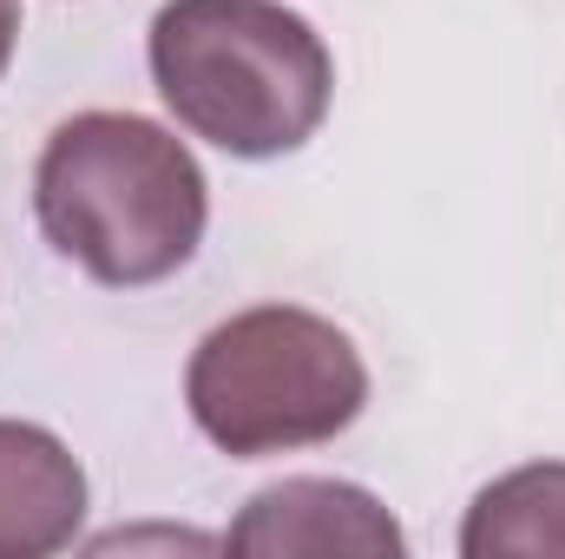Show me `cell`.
<instances>
[{
  "instance_id": "6da1fadb",
  "label": "cell",
  "mask_w": 565,
  "mask_h": 559,
  "mask_svg": "<svg viewBox=\"0 0 565 559\" xmlns=\"http://www.w3.org/2000/svg\"><path fill=\"white\" fill-rule=\"evenodd\" d=\"M33 211L46 244L93 283L145 289L191 264L211 198L198 158L164 126L132 113H79L40 151Z\"/></svg>"
},
{
  "instance_id": "7a4b0ae2",
  "label": "cell",
  "mask_w": 565,
  "mask_h": 559,
  "mask_svg": "<svg viewBox=\"0 0 565 559\" xmlns=\"http://www.w3.org/2000/svg\"><path fill=\"white\" fill-rule=\"evenodd\" d=\"M151 80L184 133L231 158H282L329 119L335 66L322 33L282 0H164Z\"/></svg>"
},
{
  "instance_id": "3957f363",
  "label": "cell",
  "mask_w": 565,
  "mask_h": 559,
  "mask_svg": "<svg viewBox=\"0 0 565 559\" xmlns=\"http://www.w3.org/2000/svg\"><path fill=\"white\" fill-rule=\"evenodd\" d=\"M184 402L224 454L257 461L335 441L369 402V369L329 316L264 303L198 342Z\"/></svg>"
},
{
  "instance_id": "277c9868",
  "label": "cell",
  "mask_w": 565,
  "mask_h": 559,
  "mask_svg": "<svg viewBox=\"0 0 565 559\" xmlns=\"http://www.w3.org/2000/svg\"><path fill=\"white\" fill-rule=\"evenodd\" d=\"M224 547L250 559H395L408 540L388 507L349 481H282L237 514Z\"/></svg>"
},
{
  "instance_id": "5b68a950",
  "label": "cell",
  "mask_w": 565,
  "mask_h": 559,
  "mask_svg": "<svg viewBox=\"0 0 565 559\" xmlns=\"http://www.w3.org/2000/svg\"><path fill=\"white\" fill-rule=\"evenodd\" d=\"M86 520V474L60 434L0 421V559L60 553Z\"/></svg>"
},
{
  "instance_id": "8992f818",
  "label": "cell",
  "mask_w": 565,
  "mask_h": 559,
  "mask_svg": "<svg viewBox=\"0 0 565 559\" xmlns=\"http://www.w3.org/2000/svg\"><path fill=\"white\" fill-rule=\"evenodd\" d=\"M467 559H565V461H533L500 474L493 487L473 494L467 527H460Z\"/></svg>"
},
{
  "instance_id": "52a82bcc",
  "label": "cell",
  "mask_w": 565,
  "mask_h": 559,
  "mask_svg": "<svg viewBox=\"0 0 565 559\" xmlns=\"http://www.w3.org/2000/svg\"><path fill=\"white\" fill-rule=\"evenodd\" d=\"M13 40H20V0H0V73L13 60Z\"/></svg>"
}]
</instances>
